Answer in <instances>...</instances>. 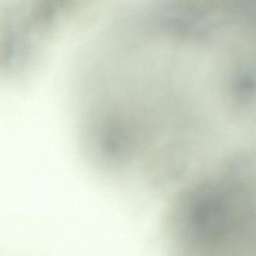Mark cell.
Instances as JSON below:
<instances>
[{"instance_id": "6da1fadb", "label": "cell", "mask_w": 256, "mask_h": 256, "mask_svg": "<svg viewBox=\"0 0 256 256\" xmlns=\"http://www.w3.org/2000/svg\"><path fill=\"white\" fill-rule=\"evenodd\" d=\"M184 186L166 218L169 256H254V180L220 174Z\"/></svg>"}]
</instances>
